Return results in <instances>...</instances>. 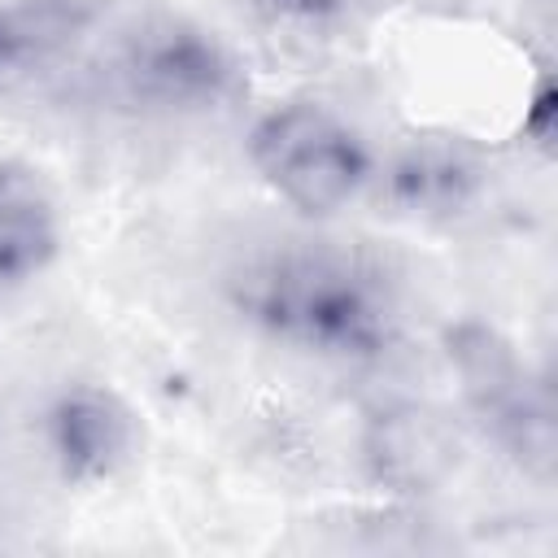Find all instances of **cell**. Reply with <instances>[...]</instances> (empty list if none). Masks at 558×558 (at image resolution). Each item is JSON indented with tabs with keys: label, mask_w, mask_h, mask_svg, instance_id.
Segmentation results:
<instances>
[{
	"label": "cell",
	"mask_w": 558,
	"mask_h": 558,
	"mask_svg": "<svg viewBox=\"0 0 558 558\" xmlns=\"http://www.w3.org/2000/svg\"><path fill=\"white\" fill-rule=\"evenodd\" d=\"M235 305L270 336L327 357H375L392 340L379 275L323 244H279L244 262Z\"/></svg>",
	"instance_id": "obj_1"
},
{
	"label": "cell",
	"mask_w": 558,
	"mask_h": 558,
	"mask_svg": "<svg viewBox=\"0 0 558 558\" xmlns=\"http://www.w3.org/2000/svg\"><path fill=\"white\" fill-rule=\"evenodd\" d=\"M248 161L270 192L314 218L344 209L371 174L362 135L318 100H288L262 113L248 135Z\"/></svg>",
	"instance_id": "obj_2"
},
{
	"label": "cell",
	"mask_w": 558,
	"mask_h": 558,
	"mask_svg": "<svg viewBox=\"0 0 558 558\" xmlns=\"http://www.w3.org/2000/svg\"><path fill=\"white\" fill-rule=\"evenodd\" d=\"M118 83L131 100L157 109H209L231 87V61L205 31L157 17L135 26L118 48Z\"/></svg>",
	"instance_id": "obj_3"
},
{
	"label": "cell",
	"mask_w": 558,
	"mask_h": 558,
	"mask_svg": "<svg viewBox=\"0 0 558 558\" xmlns=\"http://www.w3.org/2000/svg\"><path fill=\"white\" fill-rule=\"evenodd\" d=\"M48 440L65 475L105 480L131 453V414L100 388H70L48 414Z\"/></svg>",
	"instance_id": "obj_4"
},
{
	"label": "cell",
	"mask_w": 558,
	"mask_h": 558,
	"mask_svg": "<svg viewBox=\"0 0 558 558\" xmlns=\"http://www.w3.org/2000/svg\"><path fill=\"white\" fill-rule=\"evenodd\" d=\"M61 240L57 201L39 170L0 161V283L35 279Z\"/></svg>",
	"instance_id": "obj_5"
},
{
	"label": "cell",
	"mask_w": 558,
	"mask_h": 558,
	"mask_svg": "<svg viewBox=\"0 0 558 558\" xmlns=\"http://www.w3.org/2000/svg\"><path fill=\"white\" fill-rule=\"evenodd\" d=\"M471 166L449 153H410L392 170V192L414 209H453L471 187Z\"/></svg>",
	"instance_id": "obj_6"
},
{
	"label": "cell",
	"mask_w": 558,
	"mask_h": 558,
	"mask_svg": "<svg viewBox=\"0 0 558 558\" xmlns=\"http://www.w3.org/2000/svg\"><path fill=\"white\" fill-rule=\"evenodd\" d=\"M44 22L31 13H0V78L17 74L44 48Z\"/></svg>",
	"instance_id": "obj_7"
},
{
	"label": "cell",
	"mask_w": 558,
	"mask_h": 558,
	"mask_svg": "<svg viewBox=\"0 0 558 558\" xmlns=\"http://www.w3.org/2000/svg\"><path fill=\"white\" fill-rule=\"evenodd\" d=\"M262 17H270L275 26H323L331 17H340L349 9V0H253Z\"/></svg>",
	"instance_id": "obj_8"
}]
</instances>
